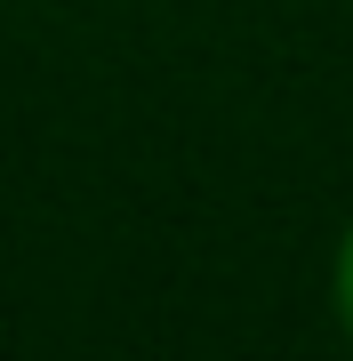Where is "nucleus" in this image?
Returning <instances> with one entry per match:
<instances>
[{
    "label": "nucleus",
    "mask_w": 353,
    "mask_h": 361,
    "mask_svg": "<svg viewBox=\"0 0 353 361\" xmlns=\"http://www.w3.org/2000/svg\"><path fill=\"white\" fill-rule=\"evenodd\" d=\"M329 297H337V322L353 329V225H345V241H337V273H329Z\"/></svg>",
    "instance_id": "obj_1"
}]
</instances>
